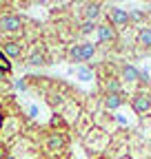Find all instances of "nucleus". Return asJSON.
Here are the masks:
<instances>
[{
	"label": "nucleus",
	"mask_w": 151,
	"mask_h": 159,
	"mask_svg": "<svg viewBox=\"0 0 151 159\" xmlns=\"http://www.w3.org/2000/svg\"><path fill=\"white\" fill-rule=\"evenodd\" d=\"M0 33L9 38H18L25 33V18L16 11H0Z\"/></svg>",
	"instance_id": "obj_1"
},
{
	"label": "nucleus",
	"mask_w": 151,
	"mask_h": 159,
	"mask_svg": "<svg viewBox=\"0 0 151 159\" xmlns=\"http://www.w3.org/2000/svg\"><path fill=\"white\" fill-rule=\"evenodd\" d=\"M67 148H69V135L65 130L49 128L45 135V150L49 155H62Z\"/></svg>",
	"instance_id": "obj_2"
},
{
	"label": "nucleus",
	"mask_w": 151,
	"mask_h": 159,
	"mask_svg": "<svg viewBox=\"0 0 151 159\" xmlns=\"http://www.w3.org/2000/svg\"><path fill=\"white\" fill-rule=\"evenodd\" d=\"M131 108L138 117L151 115V91L149 89H136L131 93Z\"/></svg>",
	"instance_id": "obj_3"
},
{
	"label": "nucleus",
	"mask_w": 151,
	"mask_h": 159,
	"mask_svg": "<svg viewBox=\"0 0 151 159\" xmlns=\"http://www.w3.org/2000/svg\"><path fill=\"white\" fill-rule=\"evenodd\" d=\"M107 22L120 33V31H124V29L131 27V13L124 11L122 7L111 5V7H107Z\"/></svg>",
	"instance_id": "obj_4"
},
{
	"label": "nucleus",
	"mask_w": 151,
	"mask_h": 159,
	"mask_svg": "<svg viewBox=\"0 0 151 159\" xmlns=\"http://www.w3.org/2000/svg\"><path fill=\"white\" fill-rule=\"evenodd\" d=\"M96 38H98V44H102V47H116L118 40H120V33L105 20V22H98Z\"/></svg>",
	"instance_id": "obj_5"
},
{
	"label": "nucleus",
	"mask_w": 151,
	"mask_h": 159,
	"mask_svg": "<svg viewBox=\"0 0 151 159\" xmlns=\"http://www.w3.org/2000/svg\"><path fill=\"white\" fill-rule=\"evenodd\" d=\"M2 51L9 60H22L25 55H27V44H25V40H20V38H9V40H5L2 42Z\"/></svg>",
	"instance_id": "obj_6"
},
{
	"label": "nucleus",
	"mask_w": 151,
	"mask_h": 159,
	"mask_svg": "<svg viewBox=\"0 0 151 159\" xmlns=\"http://www.w3.org/2000/svg\"><path fill=\"white\" fill-rule=\"evenodd\" d=\"M25 64H29V66H47V64H51V57H49V53L45 51V47L36 44V47H31V51L25 55Z\"/></svg>",
	"instance_id": "obj_7"
},
{
	"label": "nucleus",
	"mask_w": 151,
	"mask_h": 159,
	"mask_svg": "<svg viewBox=\"0 0 151 159\" xmlns=\"http://www.w3.org/2000/svg\"><path fill=\"white\" fill-rule=\"evenodd\" d=\"M65 122H69V124H76L80 119V115H82V104L80 102H76L73 97H69L67 102H65V106L60 108V113H58Z\"/></svg>",
	"instance_id": "obj_8"
},
{
	"label": "nucleus",
	"mask_w": 151,
	"mask_h": 159,
	"mask_svg": "<svg viewBox=\"0 0 151 159\" xmlns=\"http://www.w3.org/2000/svg\"><path fill=\"white\" fill-rule=\"evenodd\" d=\"M118 80H120L122 84H138L140 82V69L134 66L131 62H124L118 69Z\"/></svg>",
	"instance_id": "obj_9"
},
{
	"label": "nucleus",
	"mask_w": 151,
	"mask_h": 159,
	"mask_svg": "<svg viewBox=\"0 0 151 159\" xmlns=\"http://www.w3.org/2000/svg\"><path fill=\"white\" fill-rule=\"evenodd\" d=\"M102 91H105V95H109V93H116V95H120V93H124V84L118 80V75H107V77H102Z\"/></svg>",
	"instance_id": "obj_10"
},
{
	"label": "nucleus",
	"mask_w": 151,
	"mask_h": 159,
	"mask_svg": "<svg viewBox=\"0 0 151 159\" xmlns=\"http://www.w3.org/2000/svg\"><path fill=\"white\" fill-rule=\"evenodd\" d=\"M102 2H85V9H82V18L85 20H91V22H98L100 16H102Z\"/></svg>",
	"instance_id": "obj_11"
},
{
	"label": "nucleus",
	"mask_w": 151,
	"mask_h": 159,
	"mask_svg": "<svg viewBox=\"0 0 151 159\" xmlns=\"http://www.w3.org/2000/svg\"><path fill=\"white\" fill-rule=\"evenodd\" d=\"M124 102H127L124 93H120V95L109 93V95H105V97H102V106H105V111H118Z\"/></svg>",
	"instance_id": "obj_12"
},
{
	"label": "nucleus",
	"mask_w": 151,
	"mask_h": 159,
	"mask_svg": "<svg viewBox=\"0 0 151 159\" xmlns=\"http://www.w3.org/2000/svg\"><path fill=\"white\" fill-rule=\"evenodd\" d=\"M78 51H80L82 64H85V62H89V60L98 53V44H93L91 40H85V42H78Z\"/></svg>",
	"instance_id": "obj_13"
},
{
	"label": "nucleus",
	"mask_w": 151,
	"mask_h": 159,
	"mask_svg": "<svg viewBox=\"0 0 151 159\" xmlns=\"http://www.w3.org/2000/svg\"><path fill=\"white\" fill-rule=\"evenodd\" d=\"M136 44L142 51H151V27H140V31L136 35Z\"/></svg>",
	"instance_id": "obj_14"
},
{
	"label": "nucleus",
	"mask_w": 151,
	"mask_h": 159,
	"mask_svg": "<svg viewBox=\"0 0 151 159\" xmlns=\"http://www.w3.org/2000/svg\"><path fill=\"white\" fill-rule=\"evenodd\" d=\"M11 71H13V62L0 51V73H2V75H11Z\"/></svg>",
	"instance_id": "obj_15"
},
{
	"label": "nucleus",
	"mask_w": 151,
	"mask_h": 159,
	"mask_svg": "<svg viewBox=\"0 0 151 159\" xmlns=\"http://www.w3.org/2000/svg\"><path fill=\"white\" fill-rule=\"evenodd\" d=\"M96 29H98V22H91V20H82V22H80V27H78V33L89 35V33H93Z\"/></svg>",
	"instance_id": "obj_16"
},
{
	"label": "nucleus",
	"mask_w": 151,
	"mask_h": 159,
	"mask_svg": "<svg viewBox=\"0 0 151 159\" xmlns=\"http://www.w3.org/2000/svg\"><path fill=\"white\" fill-rule=\"evenodd\" d=\"M76 75H78L80 80H93V71L87 69V66H78L76 69Z\"/></svg>",
	"instance_id": "obj_17"
},
{
	"label": "nucleus",
	"mask_w": 151,
	"mask_h": 159,
	"mask_svg": "<svg viewBox=\"0 0 151 159\" xmlns=\"http://www.w3.org/2000/svg\"><path fill=\"white\" fill-rule=\"evenodd\" d=\"M9 157V144H0V159Z\"/></svg>",
	"instance_id": "obj_18"
},
{
	"label": "nucleus",
	"mask_w": 151,
	"mask_h": 159,
	"mask_svg": "<svg viewBox=\"0 0 151 159\" xmlns=\"http://www.w3.org/2000/svg\"><path fill=\"white\" fill-rule=\"evenodd\" d=\"M5 119H7V115H5V113H0V130L5 128Z\"/></svg>",
	"instance_id": "obj_19"
},
{
	"label": "nucleus",
	"mask_w": 151,
	"mask_h": 159,
	"mask_svg": "<svg viewBox=\"0 0 151 159\" xmlns=\"http://www.w3.org/2000/svg\"><path fill=\"white\" fill-rule=\"evenodd\" d=\"M0 42H5V35H2V33H0Z\"/></svg>",
	"instance_id": "obj_20"
},
{
	"label": "nucleus",
	"mask_w": 151,
	"mask_h": 159,
	"mask_svg": "<svg viewBox=\"0 0 151 159\" xmlns=\"http://www.w3.org/2000/svg\"><path fill=\"white\" fill-rule=\"evenodd\" d=\"M7 159H16V157H11V155H9V157H7Z\"/></svg>",
	"instance_id": "obj_21"
}]
</instances>
